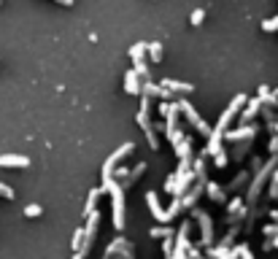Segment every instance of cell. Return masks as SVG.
<instances>
[{"label": "cell", "instance_id": "obj_13", "mask_svg": "<svg viewBox=\"0 0 278 259\" xmlns=\"http://www.w3.org/2000/svg\"><path fill=\"white\" fill-rule=\"evenodd\" d=\"M0 168H30V157H22V154H3V157H0Z\"/></svg>", "mask_w": 278, "mask_h": 259}, {"label": "cell", "instance_id": "obj_28", "mask_svg": "<svg viewBox=\"0 0 278 259\" xmlns=\"http://www.w3.org/2000/svg\"><path fill=\"white\" fill-rule=\"evenodd\" d=\"M0 197H6V200H14V189L11 186H6V184H0Z\"/></svg>", "mask_w": 278, "mask_h": 259}, {"label": "cell", "instance_id": "obj_25", "mask_svg": "<svg viewBox=\"0 0 278 259\" xmlns=\"http://www.w3.org/2000/svg\"><path fill=\"white\" fill-rule=\"evenodd\" d=\"M81 241H84V227H76V232H73V248L76 251L81 248Z\"/></svg>", "mask_w": 278, "mask_h": 259}, {"label": "cell", "instance_id": "obj_22", "mask_svg": "<svg viewBox=\"0 0 278 259\" xmlns=\"http://www.w3.org/2000/svg\"><path fill=\"white\" fill-rule=\"evenodd\" d=\"M143 57H146V43H135V46H132V49H130V60H143Z\"/></svg>", "mask_w": 278, "mask_h": 259}, {"label": "cell", "instance_id": "obj_31", "mask_svg": "<svg viewBox=\"0 0 278 259\" xmlns=\"http://www.w3.org/2000/svg\"><path fill=\"white\" fill-rule=\"evenodd\" d=\"M235 251H238V256H241V259H254V254L248 251V246H241V248H235Z\"/></svg>", "mask_w": 278, "mask_h": 259}, {"label": "cell", "instance_id": "obj_8", "mask_svg": "<svg viewBox=\"0 0 278 259\" xmlns=\"http://www.w3.org/2000/svg\"><path fill=\"white\" fill-rule=\"evenodd\" d=\"M203 184H205V181H195V184H192V189L187 192V195H181V197H178V200H181V210L195 208V203L200 200V195H203Z\"/></svg>", "mask_w": 278, "mask_h": 259}, {"label": "cell", "instance_id": "obj_21", "mask_svg": "<svg viewBox=\"0 0 278 259\" xmlns=\"http://www.w3.org/2000/svg\"><path fill=\"white\" fill-rule=\"evenodd\" d=\"M132 65H135V76H138V79H143V81L151 79V76H149V68H146V62H143V60H132Z\"/></svg>", "mask_w": 278, "mask_h": 259}, {"label": "cell", "instance_id": "obj_35", "mask_svg": "<svg viewBox=\"0 0 278 259\" xmlns=\"http://www.w3.org/2000/svg\"><path fill=\"white\" fill-rule=\"evenodd\" d=\"M270 151H273V157H278V138L270 140Z\"/></svg>", "mask_w": 278, "mask_h": 259}, {"label": "cell", "instance_id": "obj_30", "mask_svg": "<svg viewBox=\"0 0 278 259\" xmlns=\"http://www.w3.org/2000/svg\"><path fill=\"white\" fill-rule=\"evenodd\" d=\"M246 178H248V173H241V176H238V178L233 181V184H229V189H227V192H235V189H238V186H241V184H243V181H246Z\"/></svg>", "mask_w": 278, "mask_h": 259}, {"label": "cell", "instance_id": "obj_32", "mask_svg": "<svg viewBox=\"0 0 278 259\" xmlns=\"http://www.w3.org/2000/svg\"><path fill=\"white\" fill-rule=\"evenodd\" d=\"M151 235H154V238H173V232H170L168 227L165 229H151Z\"/></svg>", "mask_w": 278, "mask_h": 259}, {"label": "cell", "instance_id": "obj_6", "mask_svg": "<svg viewBox=\"0 0 278 259\" xmlns=\"http://www.w3.org/2000/svg\"><path fill=\"white\" fill-rule=\"evenodd\" d=\"M241 105H246V95H235L233 103H229L227 108H224L222 119H219V124H216V130H219V132H227V124L235 119V113H238V108H241Z\"/></svg>", "mask_w": 278, "mask_h": 259}, {"label": "cell", "instance_id": "obj_37", "mask_svg": "<svg viewBox=\"0 0 278 259\" xmlns=\"http://www.w3.org/2000/svg\"><path fill=\"white\" fill-rule=\"evenodd\" d=\"M270 219H273V222L278 224V208H273V210H270Z\"/></svg>", "mask_w": 278, "mask_h": 259}, {"label": "cell", "instance_id": "obj_10", "mask_svg": "<svg viewBox=\"0 0 278 259\" xmlns=\"http://www.w3.org/2000/svg\"><path fill=\"white\" fill-rule=\"evenodd\" d=\"M141 95H143V98H162V100H170V92L165 89V86L154 84L151 79L141 84Z\"/></svg>", "mask_w": 278, "mask_h": 259}, {"label": "cell", "instance_id": "obj_20", "mask_svg": "<svg viewBox=\"0 0 278 259\" xmlns=\"http://www.w3.org/2000/svg\"><path fill=\"white\" fill-rule=\"evenodd\" d=\"M146 54H149L151 62H159V60H162V43H159V41L146 43Z\"/></svg>", "mask_w": 278, "mask_h": 259}, {"label": "cell", "instance_id": "obj_3", "mask_svg": "<svg viewBox=\"0 0 278 259\" xmlns=\"http://www.w3.org/2000/svg\"><path fill=\"white\" fill-rule=\"evenodd\" d=\"M98 229H100V210H92V214L87 216V227H84V241H81V248H79L81 256H87V251L92 248L95 238H98Z\"/></svg>", "mask_w": 278, "mask_h": 259}, {"label": "cell", "instance_id": "obj_38", "mask_svg": "<svg viewBox=\"0 0 278 259\" xmlns=\"http://www.w3.org/2000/svg\"><path fill=\"white\" fill-rule=\"evenodd\" d=\"M73 259H84V256H81V254H79V251H76V256H73Z\"/></svg>", "mask_w": 278, "mask_h": 259}, {"label": "cell", "instance_id": "obj_15", "mask_svg": "<svg viewBox=\"0 0 278 259\" xmlns=\"http://www.w3.org/2000/svg\"><path fill=\"white\" fill-rule=\"evenodd\" d=\"M203 192H208V197L214 200V203H224V200H227V192L219 186V184H214V181H205Z\"/></svg>", "mask_w": 278, "mask_h": 259}, {"label": "cell", "instance_id": "obj_12", "mask_svg": "<svg viewBox=\"0 0 278 259\" xmlns=\"http://www.w3.org/2000/svg\"><path fill=\"white\" fill-rule=\"evenodd\" d=\"M159 86H165V89L170 95H189V92H195V86L192 84H184V81H173V79H162Z\"/></svg>", "mask_w": 278, "mask_h": 259}, {"label": "cell", "instance_id": "obj_9", "mask_svg": "<svg viewBox=\"0 0 278 259\" xmlns=\"http://www.w3.org/2000/svg\"><path fill=\"white\" fill-rule=\"evenodd\" d=\"M146 203H149V210H151V216H154L157 222H162V224L170 222V219H168V210H162V205H159L157 192H146Z\"/></svg>", "mask_w": 278, "mask_h": 259}, {"label": "cell", "instance_id": "obj_39", "mask_svg": "<svg viewBox=\"0 0 278 259\" xmlns=\"http://www.w3.org/2000/svg\"><path fill=\"white\" fill-rule=\"evenodd\" d=\"M273 98H278V89H275V92H273Z\"/></svg>", "mask_w": 278, "mask_h": 259}, {"label": "cell", "instance_id": "obj_2", "mask_svg": "<svg viewBox=\"0 0 278 259\" xmlns=\"http://www.w3.org/2000/svg\"><path fill=\"white\" fill-rule=\"evenodd\" d=\"M176 108H178V113H184V116H187V124L197 132V135H203V138L211 135V127L203 122V116H200V113L195 111V105H192V103H187V100H176Z\"/></svg>", "mask_w": 278, "mask_h": 259}, {"label": "cell", "instance_id": "obj_17", "mask_svg": "<svg viewBox=\"0 0 278 259\" xmlns=\"http://www.w3.org/2000/svg\"><path fill=\"white\" fill-rule=\"evenodd\" d=\"M124 92L127 95H141V79L135 76V70L124 73Z\"/></svg>", "mask_w": 278, "mask_h": 259}, {"label": "cell", "instance_id": "obj_29", "mask_svg": "<svg viewBox=\"0 0 278 259\" xmlns=\"http://www.w3.org/2000/svg\"><path fill=\"white\" fill-rule=\"evenodd\" d=\"M25 216H30V219L41 216V205H27V208H25Z\"/></svg>", "mask_w": 278, "mask_h": 259}, {"label": "cell", "instance_id": "obj_7", "mask_svg": "<svg viewBox=\"0 0 278 259\" xmlns=\"http://www.w3.org/2000/svg\"><path fill=\"white\" fill-rule=\"evenodd\" d=\"M257 132H260V127L251 122V124H243L241 130H235V132H222V140L227 143H235V140H246V138H257Z\"/></svg>", "mask_w": 278, "mask_h": 259}, {"label": "cell", "instance_id": "obj_14", "mask_svg": "<svg viewBox=\"0 0 278 259\" xmlns=\"http://www.w3.org/2000/svg\"><path fill=\"white\" fill-rule=\"evenodd\" d=\"M143 173H146V162H141V165L132 168V170L127 173V176H124V181H119V186H122V189H130V186H132V184H135V181L143 176Z\"/></svg>", "mask_w": 278, "mask_h": 259}, {"label": "cell", "instance_id": "obj_11", "mask_svg": "<svg viewBox=\"0 0 278 259\" xmlns=\"http://www.w3.org/2000/svg\"><path fill=\"white\" fill-rule=\"evenodd\" d=\"M246 216H248L246 203H243V200H233V203H229V208H227V222L238 224V222H241V219H246Z\"/></svg>", "mask_w": 278, "mask_h": 259}, {"label": "cell", "instance_id": "obj_16", "mask_svg": "<svg viewBox=\"0 0 278 259\" xmlns=\"http://www.w3.org/2000/svg\"><path fill=\"white\" fill-rule=\"evenodd\" d=\"M260 108H262V100H260V98H254L251 103H246V108H243V113H241V122H243V124H251V119L260 113Z\"/></svg>", "mask_w": 278, "mask_h": 259}, {"label": "cell", "instance_id": "obj_33", "mask_svg": "<svg viewBox=\"0 0 278 259\" xmlns=\"http://www.w3.org/2000/svg\"><path fill=\"white\" fill-rule=\"evenodd\" d=\"M273 248H278V235L275 241H265V251H273Z\"/></svg>", "mask_w": 278, "mask_h": 259}, {"label": "cell", "instance_id": "obj_36", "mask_svg": "<svg viewBox=\"0 0 278 259\" xmlns=\"http://www.w3.org/2000/svg\"><path fill=\"white\" fill-rule=\"evenodd\" d=\"M54 3H60V6H73L76 0H54Z\"/></svg>", "mask_w": 278, "mask_h": 259}, {"label": "cell", "instance_id": "obj_24", "mask_svg": "<svg viewBox=\"0 0 278 259\" xmlns=\"http://www.w3.org/2000/svg\"><path fill=\"white\" fill-rule=\"evenodd\" d=\"M262 30H265V33H275V30H278V16L265 19V22H262Z\"/></svg>", "mask_w": 278, "mask_h": 259}, {"label": "cell", "instance_id": "obj_34", "mask_svg": "<svg viewBox=\"0 0 278 259\" xmlns=\"http://www.w3.org/2000/svg\"><path fill=\"white\" fill-rule=\"evenodd\" d=\"M267 95H270V86L262 84V86H260V100H262V98H267Z\"/></svg>", "mask_w": 278, "mask_h": 259}, {"label": "cell", "instance_id": "obj_1", "mask_svg": "<svg viewBox=\"0 0 278 259\" xmlns=\"http://www.w3.org/2000/svg\"><path fill=\"white\" fill-rule=\"evenodd\" d=\"M103 189L111 192V205H113V227L124 229V189L119 184H113V178L103 181Z\"/></svg>", "mask_w": 278, "mask_h": 259}, {"label": "cell", "instance_id": "obj_4", "mask_svg": "<svg viewBox=\"0 0 278 259\" xmlns=\"http://www.w3.org/2000/svg\"><path fill=\"white\" fill-rule=\"evenodd\" d=\"M192 210V219L200 224V246H211V241H214V224H211V216L205 214V210L200 208H189Z\"/></svg>", "mask_w": 278, "mask_h": 259}, {"label": "cell", "instance_id": "obj_18", "mask_svg": "<svg viewBox=\"0 0 278 259\" xmlns=\"http://www.w3.org/2000/svg\"><path fill=\"white\" fill-rule=\"evenodd\" d=\"M251 140H254V138H246V140H235V146H233V154H229V159L241 162V159L248 154V149H251Z\"/></svg>", "mask_w": 278, "mask_h": 259}, {"label": "cell", "instance_id": "obj_19", "mask_svg": "<svg viewBox=\"0 0 278 259\" xmlns=\"http://www.w3.org/2000/svg\"><path fill=\"white\" fill-rule=\"evenodd\" d=\"M105 195V189L103 186H98V189H92L89 192V200H87V205H84V216H89L92 210H98V200Z\"/></svg>", "mask_w": 278, "mask_h": 259}, {"label": "cell", "instance_id": "obj_27", "mask_svg": "<svg viewBox=\"0 0 278 259\" xmlns=\"http://www.w3.org/2000/svg\"><path fill=\"white\" fill-rule=\"evenodd\" d=\"M162 254H165V259L173 254V238H165V243H162Z\"/></svg>", "mask_w": 278, "mask_h": 259}, {"label": "cell", "instance_id": "obj_23", "mask_svg": "<svg viewBox=\"0 0 278 259\" xmlns=\"http://www.w3.org/2000/svg\"><path fill=\"white\" fill-rule=\"evenodd\" d=\"M203 19H205V11H203V8H197V11H192L189 22L195 25V27H200V25H203Z\"/></svg>", "mask_w": 278, "mask_h": 259}, {"label": "cell", "instance_id": "obj_5", "mask_svg": "<svg viewBox=\"0 0 278 259\" xmlns=\"http://www.w3.org/2000/svg\"><path fill=\"white\" fill-rule=\"evenodd\" d=\"M132 151H135V143H124V146H119L117 151H113V154L108 157V159H105L103 162V181H108V178H113L111 176V173H113V168H117L119 165V162L124 159V157H127V154H132Z\"/></svg>", "mask_w": 278, "mask_h": 259}, {"label": "cell", "instance_id": "obj_26", "mask_svg": "<svg viewBox=\"0 0 278 259\" xmlns=\"http://www.w3.org/2000/svg\"><path fill=\"white\" fill-rule=\"evenodd\" d=\"M214 159H216V168H224L229 157H227V151L222 149V151H216V154H214Z\"/></svg>", "mask_w": 278, "mask_h": 259}]
</instances>
